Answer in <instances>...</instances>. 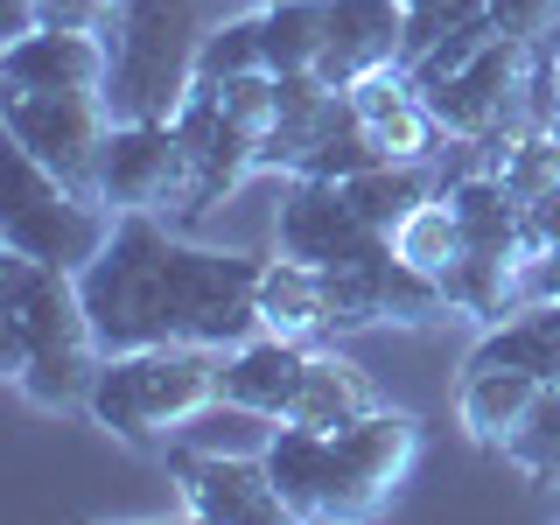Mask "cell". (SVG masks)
<instances>
[{"label":"cell","instance_id":"cell-27","mask_svg":"<svg viewBox=\"0 0 560 525\" xmlns=\"http://www.w3.org/2000/svg\"><path fill=\"white\" fill-rule=\"evenodd\" d=\"M43 8V22H63V28H105L113 35V22H119V8L127 0H35Z\"/></svg>","mask_w":560,"mask_h":525},{"label":"cell","instance_id":"cell-5","mask_svg":"<svg viewBox=\"0 0 560 525\" xmlns=\"http://www.w3.org/2000/svg\"><path fill=\"white\" fill-rule=\"evenodd\" d=\"M203 14L197 0H127L113 22V70H105V113L127 119H175L197 92Z\"/></svg>","mask_w":560,"mask_h":525},{"label":"cell","instance_id":"cell-24","mask_svg":"<svg viewBox=\"0 0 560 525\" xmlns=\"http://www.w3.org/2000/svg\"><path fill=\"white\" fill-rule=\"evenodd\" d=\"M490 43H498V28H490V14H477V22H463L455 35H442V43H434V49H428L420 63H407L413 92H428V84H448L455 70H469V63H477Z\"/></svg>","mask_w":560,"mask_h":525},{"label":"cell","instance_id":"cell-10","mask_svg":"<svg viewBox=\"0 0 560 525\" xmlns=\"http://www.w3.org/2000/svg\"><path fill=\"white\" fill-rule=\"evenodd\" d=\"M533 43H512V35H498V43L483 49L469 70H455L448 84H428V113L442 119L448 140H490L504 127H525V84H533Z\"/></svg>","mask_w":560,"mask_h":525},{"label":"cell","instance_id":"cell-22","mask_svg":"<svg viewBox=\"0 0 560 525\" xmlns=\"http://www.w3.org/2000/svg\"><path fill=\"white\" fill-rule=\"evenodd\" d=\"M393 253L407 259V267L442 280L455 259H463V224H455V203L448 197H428L420 210H407V218L393 224Z\"/></svg>","mask_w":560,"mask_h":525},{"label":"cell","instance_id":"cell-18","mask_svg":"<svg viewBox=\"0 0 560 525\" xmlns=\"http://www.w3.org/2000/svg\"><path fill=\"white\" fill-rule=\"evenodd\" d=\"M372 407H385L378 385L364 378L350 358H337V350H315L288 420H294V428H315V434H337V428H350V420H364Z\"/></svg>","mask_w":560,"mask_h":525},{"label":"cell","instance_id":"cell-3","mask_svg":"<svg viewBox=\"0 0 560 525\" xmlns=\"http://www.w3.org/2000/svg\"><path fill=\"white\" fill-rule=\"evenodd\" d=\"M420 455V413L372 407L337 434L280 420L267 442V469L288 498V518H372Z\"/></svg>","mask_w":560,"mask_h":525},{"label":"cell","instance_id":"cell-7","mask_svg":"<svg viewBox=\"0 0 560 525\" xmlns=\"http://www.w3.org/2000/svg\"><path fill=\"white\" fill-rule=\"evenodd\" d=\"M0 119H8L14 148H28L70 189L98 197V154H105V133H113L105 92H22V84H8Z\"/></svg>","mask_w":560,"mask_h":525},{"label":"cell","instance_id":"cell-11","mask_svg":"<svg viewBox=\"0 0 560 525\" xmlns=\"http://www.w3.org/2000/svg\"><path fill=\"white\" fill-rule=\"evenodd\" d=\"M168 477L183 490L189 518L203 525H280L288 518V498H280L267 455H224V448H175L168 455Z\"/></svg>","mask_w":560,"mask_h":525},{"label":"cell","instance_id":"cell-25","mask_svg":"<svg viewBox=\"0 0 560 525\" xmlns=\"http://www.w3.org/2000/svg\"><path fill=\"white\" fill-rule=\"evenodd\" d=\"M490 28L539 49V43H553V28H560V0H490Z\"/></svg>","mask_w":560,"mask_h":525},{"label":"cell","instance_id":"cell-4","mask_svg":"<svg viewBox=\"0 0 560 525\" xmlns=\"http://www.w3.org/2000/svg\"><path fill=\"white\" fill-rule=\"evenodd\" d=\"M218 399V358L203 343H148L113 350L92 378L84 413L127 448H162V434L189 428Z\"/></svg>","mask_w":560,"mask_h":525},{"label":"cell","instance_id":"cell-21","mask_svg":"<svg viewBox=\"0 0 560 525\" xmlns=\"http://www.w3.org/2000/svg\"><path fill=\"white\" fill-rule=\"evenodd\" d=\"M504 463L518 469L525 483H560V378L539 385V399L525 407V420L504 434Z\"/></svg>","mask_w":560,"mask_h":525},{"label":"cell","instance_id":"cell-31","mask_svg":"<svg viewBox=\"0 0 560 525\" xmlns=\"http://www.w3.org/2000/svg\"><path fill=\"white\" fill-rule=\"evenodd\" d=\"M553 302H560V294H553Z\"/></svg>","mask_w":560,"mask_h":525},{"label":"cell","instance_id":"cell-15","mask_svg":"<svg viewBox=\"0 0 560 525\" xmlns=\"http://www.w3.org/2000/svg\"><path fill=\"white\" fill-rule=\"evenodd\" d=\"M308 358H315V343H294V337H273V329H259V337H245L238 350H224L218 393L238 399V407H253V413H267V420H288L294 393H302Z\"/></svg>","mask_w":560,"mask_h":525},{"label":"cell","instance_id":"cell-23","mask_svg":"<svg viewBox=\"0 0 560 525\" xmlns=\"http://www.w3.org/2000/svg\"><path fill=\"white\" fill-rule=\"evenodd\" d=\"M245 70H267V22H259V14H232V22L203 28L197 78L224 84V78H245Z\"/></svg>","mask_w":560,"mask_h":525},{"label":"cell","instance_id":"cell-28","mask_svg":"<svg viewBox=\"0 0 560 525\" xmlns=\"http://www.w3.org/2000/svg\"><path fill=\"white\" fill-rule=\"evenodd\" d=\"M35 28H43V8H35V0H0V35H8V43H22Z\"/></svg>","mask_w":560,"mask_h":525},{"label":"cell","instance_id":"cell-12","mask_svg":"<svg viewBox=\"0 0 560 525\" xmlns=\"http://www.w3.org/2000/svg\"><path fill=\"white\" fill-rule=\"evenodd\" d=\"M98 203L105 210H154V218H168L183 203V133H175V119H127V127L105 133Z\"/></svg>","mask_w":560,"mask_h":525},{"label":"cell","instance_id":"cell-14","mask_svg":"<svg viewBox=\"0 0 560 525\" xmlns=\"http://www.w3.org/2000/svg\"><path fill=\"white\" fill-rule=\"evenodd\" d=\"M399 35H407V0H329V49L315 78L337 92L372 78V70L399 63Z\"/></svg>","mask_w":560,"mask_h":525},{"label":"cell","instance_id":"cell-2","mask_svg":"<svg viewBox=\"0 0 560 525\" xmlns=\"http://www.w3.org/2000/svg\"><path fill=\"white\" fill-rule=\"evenodd\" d=\"M98 364L105 350H98L78 273L0 245V378L35 407L63 413L92 399Z\"/></svg>","mask_w":560,"mask_h":525},{"label":"cell","instance_id":"cell-17","mask_svg":"<svg viewBox=\"0 0 560 525\" xmlns=\"http://www.w3.org/2000/svg\"><path fill=\"white\" fill-rule=\"evenodd\" d=\"M533 372H512V364H469L463 385H455V420H463V434L477 448H504V434L525 420V407L539 399Z\"/></svg>","mask_w":560,"mask_h":525},{"label":"cell","instance_id":"cell-9","mask_svg":"<svg viewBox=\"0 0 560 525\" xmlns=\"http://www.w3.org/2000/svg\"><path fill=\"white\" fill-rule=\"evenodd\" d=\"M280 253L302 259V267L343 273V267H372V259H385L393 253V232H378V224L343 197V183L294 175L288 203H280Z\"/></svg>","mask_w":560,"mask_h":525},{"label":"cell","instance_id":"cell-1","mask_svg":"<svg viewBox=\"0 0 560 525\" xmlns=\"http://www.w3.org/2000/svg\"><path fill=\"white\" fill-rule=\"evenodd\" d=\"M259 273L267 259L253 253L189 245L183 224L154 218V210H119L113 238L78 273V288L105 358L148 343L238 350L245 337H259Z\"/></svg>","mask_w":560,"mask_h":525},{"label":"cell","instance_id":"cell-16","mask_svg":"<svg viewBox=\"0 0 560 525\" xmlns=\"http://www.w3.org/2000/svg\"><path fill=\"white\" fill-rule=\"evenodd\" d=\"M259 329L294 337V343L343 337V329H337V302H329V273L302 267V259H288V253H273L267 273H259Z\"/></svg>","mask_w":560,"mask_h":525},{"label":"cell","instance_id":"cell-29","mask_svg":"<svg viewBox=\"0 0 560 525\" xmlns=\"http://www.w3.org/2000/svg\"><path fill=\"white\" fill-rule=\"evenodd\" d=\"M539 57H547V70H553V98H560V43H553V49L539 43Z\"/></svg>","mask_w":560,"mask_h":525},{"label":"cell","instance_id":"cell-8","mask_svg":"<svg viewBox=\"0 0 560 525\" xmlns=\"http://www.w3.org/2000/svg\"><path fill=\"white\" fill-rule=\"evenodd\" d=\"M175 133H183V203L168 210V224H197L203 210H218L232 197L245 175H259V133L224 113L218 84L197 78V92L175 113Z\"/></svg>","mask_w":560,"mask_h":525},{"label":"cell","instance_id":"cell-13","mask_svg":"<svg viewBox=\"0 0 560 525\" xmlns=\"http://www.w3.org/2000/svg\"><path fill=\"white\" fill-rule=\"evenodd\" d=\"M105 70H113L105 28L43 22L22 43H0V84H22V92H105Z\"/></svg>","mask_w":560,"mask_h":525},{"label":"cell","instance_id":"cell-20","mask_svg":"<svg viewBox=\"0 0 560 525\" xmlns=\"http://www.w3.org/2000/svg\"><path fill=\"white\" fill-rule=\"evenodd\" d=\"M267 22V70L273 78H302L329 49V0H259Z\"/></svg>","mask_w":560,"mask_h":525},{"label":"cell","instance_id":"cell-26","mask_svg":"<svg viewBox=\"0 0 560 525\" xmlns=\"http://www.w3.org/2000/svg\"><path fill=\"white\" fill-rule=\"evenodd\" d=\"M525 259H560V189H547V197L525 203Z\"/></svg>","mask_w":560,"mask_h":525},{"label":"cell","instance_id":"cell-6","mask_svg":"<svg viewBox=\"0 0 560 525\" xmlns=\"http://www.w3.org/2000/svg\"><path fill=\"white\" fill-rule=\"evenodd\" d=\"M113 224H119V210H105L98 197L70 189L63 175H49L28 148L8 140V203H0V245H8V253H28V259H43V267L84 273L105 253Z\"/></svg>","mask_w":560,"mask_h":525},{"label":"cell","instance_id":"cell-30","mask_svg":"<svg viewBox=\"0 0 560 525\" xmlns=\"http://www.w3.org/2000/svg\"><path fill=\"white\" fill-rule=\"evenodd\" d=\"M407 8H420V0H407Z\"/></svg>","mask_w":560,"mask_h":525},{"label":"cell","instance_id":"cell-19","mask_svg":"<svg viewBox=\"0 0 560 525\" xmlns=\"http://www.w3.org/2000/svg\"><path fill=\"white\" fill-rule=\"evenodd\" d=\"M343 197L358 203L378 232H393L407 210H420L428 197H442V162H372V168L343 175Z\"/></svg>","mask_w":560,"mask_h":525}]
</instances>
